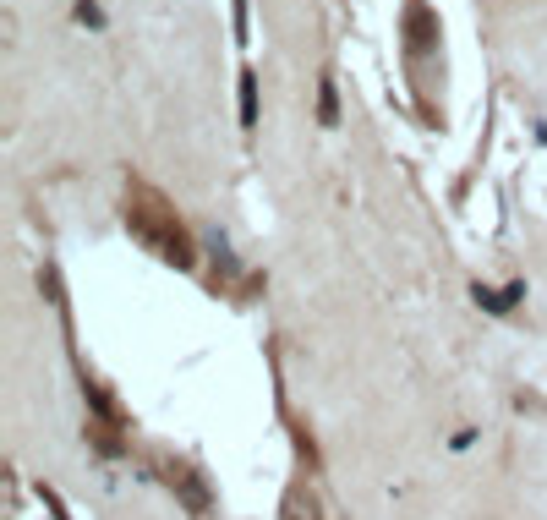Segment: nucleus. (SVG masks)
<instances>
[{"mask_svg": "<svg viewBox=\"0 0 547 520\" xmlns=\"http://www.w3.org/2000/svg\"><path fill=\"white\" fill-rule=\"evenodd\" d=\"M476 296H482V307H493V312H504L509 302H520V285H509V291H498V296H493V291H476Z\"/></svg>", "mask_w": 547, "mask_h": 520, "instance_id": "1", "label": "nucleus"}]
</instances>
